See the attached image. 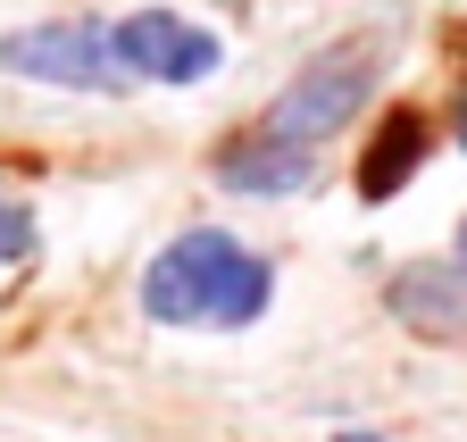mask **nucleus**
<instances>
[{"label": "nucleus", "instance_id": "f257e3e1", "mask_svg": "<svg viewBox=\"0 0 467 442\" xmlns=\"http://www.w3.org/2000/svg\"><path fill=\"white\" fill-rule=\"evenodd\" d=\"M267 293H275L267 259H251L225 226L175 234L142 267V309L159 325H251V317H267Z\"/></svg>", "mask_w": 467, "mask_h": 442}, {"label": "nucleus", "instance_id": "f03ea898", "mask_svg": "<svg viewBox=\"0 0 467 442\" xmlns=\"http://www.w3.org/2000/svg\"><path fill=\"white\" fill-rule=\"evenodd\" d=\"M368 92H376V42L317 50V59L267 100L259 134H267V142H292V150H317V142H334V134L368 108Z\"/></svg>", "mask_w": 467, "mask_h": 442}, {"label": "nucleus", "instance_id": "7ed1b4c3", "mask_svg": "<svg viewBox=\"0 0 467 442\" xmlns=\"http://www.w3.org/2000/svg\"><path fill=\"white\" fill-rule=\"evenodd\" d=\"M0 67L26 84H58V92H126L134 84L109 50V26H92V17H50L26 34H0Z\"/></svg>", "mask_w": 467, "mask_h": 442}, {"label": "nucleus", "instance_id": "20e7f679", "mask_svg": "<svg viewBox=\"0 0 467 442\" xmlns=\"http://www.w3.org/2000/svg\"><path fill=\"white\" fill-rule=\"evenodd\" d=\"M109 50H117V67H126L134 84H201L225 50L209 26L192 17H175V9H134V17H117L109 26Z\"/></svg>", "mask_w": 467, "mask_h": 442}, {"label": "nucleus", "instance_id": "39448f33", "mask_svg": "<svg viewBox=\"0 0 467 442\" xmlns=\"http://www.w3.org/2000/svg\"><path fill=\"white\" fill-rule=\"evenodd\" d=\"M317 176V150H292V142H267L259 126L234 134L217 150V184L225 192H251V200H275V192H301Z\"/></svg>", "mask_w": 467, "mask_h": 442}, {"label": "nucleus", "instance_id": "423d86ee", "mask_svg": "<svg viewBox=\"0 0 467 442\" xmlns=\"http://www.w3.org/2000/svg\"><path fill=\"white\" fill-rule=\"evenodd\" d=\"M392 317L434 343H467V267H400L392 275Z\"/></svg>", "mask_w": 467, "mask_h": 442}, {"label": "nucleus", "instance_id": "0eeeda50", "mask_svg": "<svg viewBox=\"0 0 467 442\" xmlns=\"http://www.w3.org/2000/svg\"><path fill=\"white\" fill-rule=\"evenodd\" d=\"M426 142H434V126L418 118V108H392V118L376 126V142H368V159H359V200H392L426 168Z\"/></svg>", "mask_w": 467, "mask_h": 442}, {"label": "nucleus", "instance_id": "6e6552de", "mask_svg": "<svg viewBox=\"0 0 467 442\" xmlns=\"http://www.w3.org/2000/svg\"><path fill=\"white\" fill-rule=\"evenodd\" d=\"M26 251H34V209H26L9 184H0V267H17Z\"/></svg>", "mask_w": 467, "mask_h": 442}, {"label": "nucleus", "instance_id": "1a4fd4ad", "mask_svg": "<svg viewBox=\"0 0 467 442\" xmlns=\"http://www.w3.org/2000/svg\"><path fill=\"white\" fill-rule=\"evenodd\" d=\"M334 442H384V434H334Z\"/></svg>", "mask_w": 467, "mask_h": 442}, {"label": "nucleus", "instance_id": "9d476101", "mask_svg": "<svg viewBox=\"0 0 467 442\" xmlns=\"http://www.w3.org/2000/svg\"><path fill=\"white\" fill-rule=\"evenodd\" d=\"M459 267H467V226H459Z\"/></svg>", "mask_w": 467, "mask_h": 442}]
</instances>
